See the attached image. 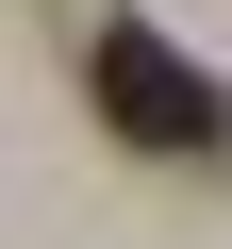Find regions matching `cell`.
<instances>
[{"instance_id": "cell-1", "label": "cell", "mask_w": 232, "mask_h": 249, "mask_svg": "<svg viewBox=\"0 0 232 249\" xmlns=\"http://www.w3.org/2000/svg\"><path fill=\"white\" fill-rule=\"evenodd\" d=\"M83 100L116 116V150H166V166H215V150H232L215 67H182V50H166V34H133V17L83 50Z\"/></svg>"}]
</instances>
